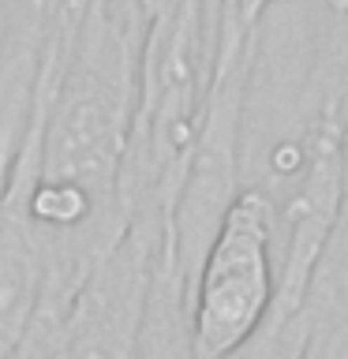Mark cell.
I'll list each match as a JSON object with an SVG mask.
<instances>
[{"mask_svg": "<svg viewBox=\"0 0 348 359\" xmlns=\"http://www.w3.org/2000/svg\"><path fill=\"white\" fill-rule=\"evenodd\" d=\"M277 299V221L262 187L247 184L187 285L191 359H232L269 325Z\"/></svg>", "mask_w": 348, "mask_h": 359, "instance_id": "6da1fadb", "label": "cell"}, {"mask_svg": "<svg viewBox=\"0 0 348 359\" xmlns=\"http://www.w3.org/2000/svg\"><path fill=\"white\" fill-rule=\"evenodd\" d=\"M157 236L128 224L67 311L60 359H135Z\"/></svg>", "mask_w": 348, "mask_h": 359, "instance_id": "7a4b0ae2", "label": "cell"}, {"mask_svg": "<svg viewBox=\"0 0 348 359\" xmlns=\"http://www.w3.org/2000/svg\"><path fill=\"white\" fill-rule=\"evenodd\" d=\"M135 359H191L187 280L180 277V269L168 255H154Z\"/></svg>", "mask_w": 348, "mask_h": 359, "instance_id": "3957f363", "label": "cell"}, {"mask_svg": "<svg viewBox=\"0 0 348 359\" xmlns=\"http://www.w3.org/2000/svg\"><path fill=\"white\" fill-rule=\"evenodd\" d=\"M344 333H348V325L344 330H333V325H314L311 322V337H307V348H303V359H341Z\"/></svg>", "mask_w": 348, "mask_h": 359, "instance_id": "277c9868", "label": "cell"}, {"mask_svg": "<svg viewBox=\"0 0 348 359\" xmlns=\"http://www.w3.org/2000/svg\"><path fill=\"white\" fill-rule=\"evenodd\" d=\"M221 4L229 8L236 19H240V27L258 30V27H262V19H266V11L274 8L277 0H221Z\"/></svg>", "mask_w": 348, "mask_h": 359, "instance_id": "5b68a950", "label": "cell"}]
</instances>
